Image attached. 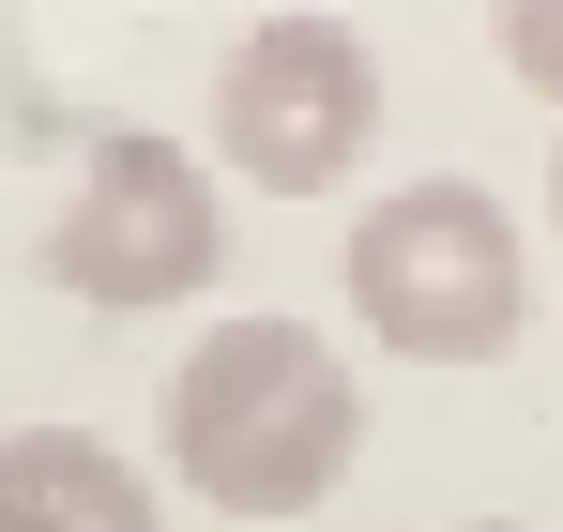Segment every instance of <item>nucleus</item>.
Returning <instances> with one entry per match:
<instances>
[{
	"instance_id": "obj_1",
	"label": "nucleus",
	"mask_w": 563,
	"mask_h": 532,
	"mask_svg": "<svg viewBox=\"0 0 563 532\" xmlns=\"http://www.w3.org/2000/svg\"><path fill=\"white\" fill-rule=\"evenodd\" d=\"M366 442V396L320 320H213L168 365V472L213 518H305L335 502V472Z\"/></svg>"
},
{
	"instance_id": "obj_2",
	"label": "nucleus",
	"mask_w": 563,
	"mask_h": 532,
	"mask_svg": "<svg viewBox=\"0 0 563 532\" xmlns=\"http://www.w3.org/2000/svg\"><path fill=\"white\" fill-rule=\"evenodd\" d=\"M335 274H351V320L396 365H503L518 320H533V229L472 168H427L396 198H366Z\"/></svg>"
},
{
	"instance_id": "obj_3",
	"label": "nucleus",
	"mask_w": 563,
	"mask_h": 532,
	"mask_svg": "<svg viewBox=\"0 0 563 532\" xmlns=\"http://www.w3.org/2000/svg\"><path fill=\"white\" fill-rule=\"evenodd\" d=\"M380 137V46L351 15H260L213 62V153L260 198H335Z\"/></svg>"
},
{
	"instance_id": "obj_4",
	"label": "nucleus",
	"mask_w": 563,
	"mask_h": 532,
	"mask_svg": "<svg viewBox=\"0 0 563 532\" xmlns=\"http://www.w3.org/2000/svg\"><path fill=\"white\" fill-rule=\"evenodd\" d=\"M46 274L77 289V304H184V289H213L229 274V198H213V168H198L184 137H107L92 168H77V198L46 213Z\"/></svg>"
},
{
	"instance_id": "obj_5",
	"label": "nucleus",
	"mask_w": 563,
	"mask_h": 532,
	"mask_svg": "<svg viewBox=\"0 0 563 532\" xmlns=\"http://www.w3.org/2000/svg\"><path fill=\"white\" fill-rule=\"evenodd\" d=\"M0 532H168L153 472L92 426H0Z\"/></svg>"
},
{
	"instance_id": "obj_6",
	"label": "nucleus",
	"mask_w": 563,
	"mask_h": 532,
	"mask_svg": "<svg viewBox=\"0 0 563 532\" xmlns=\"http://www.w3.org/2000/svg\"><path fill=\"white\" fill-rule=\"evenodd\" d=\"M487 46L533 107H563V0H487Z\"/></svg>"
},
{
	"instance_id": "obj_7",
	"label": "nucleus",
	"mask_w": 563,
	"mask_h": 532,
	"mask_svg": "<svg viewBox=\"0 0 563 532\" xmlns=\"http://www.w3.org/2000/svg\"><path fill=\"white\" fill-rule=\"evenodd\" d=\"M549 244H563V153H549Z\"/></svg>"
},
{
	"instance_id": "obj_8",
	"label": "nucleus",
	"mask_w": 563,
	"mask_h": 532,
	"mask_svg": "<svg viewBox=\"0 0 563 532\" xmlns=\"http://www.w3.org/2000/svg\"><path fill=\"white\" fill-rule=\"evenodd\" d=\"M472 532H533V518H472Z\"/></svg>"
}]
</instances>
